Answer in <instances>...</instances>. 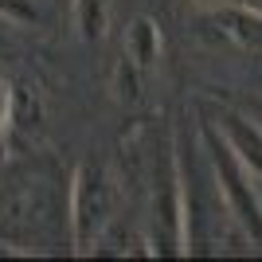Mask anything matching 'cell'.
<instances>
[{
  "mask_svg": "<svg viewBox=\"0 0 262 262\" xmlns=\"http://www.w3.org/2000/svg\"><path fill=\"white\" fill-rule=\"evenodd\" d=\"M121 55H125L141 75H153L157 63H161V28H157V20L137 16V20L129 24V32H125V51Z\"/></svg>",
  "mask_w": 262,
  "mask_h": 262,
  "instance_id": "obj_5",
  "label": "cell"
},
{
  "mask_svg": "<svg viewBox=\"0 0 262 262\" xmlns=\"http://www.w3.org/2000/svg\"><path fill=\"white\" fill-rule=\"evenodd\" d=\"M118 211V184L102 161H82L71 180V239L75 254H90L114 223Z\"/></svg>",
  "mask_w": 262,
  "mask_h": 262,
  "instance_id": "obj_1",
  "label": "cell"
},
{
  "mask_svg": "<svg viewBox=\"0 0 262 262\" xmlns=\"http://www.w3.org/2000/svg\"><path fill=\"white\" fill-rule=\"evenodd\" d=\"M204 137H208V149H211V172H215L219 196L227 204V215L243 227L251 247L262 251V196L254 188V172L231 153V145L219 137V129L211 121L204 125Z\"/></svg>",
  "mask_w": 262,
  "mask_h": 262,
  "instance_id": "obj_2",
  "label": "cell"
},
{
  "mask_svg": "<svg viewBox=\"0 0 262 262\" xmlns=\"http://www.w3.org/2000/svg\"><path fill=\"white\" fill-rule=\"evenodd\" d=\"M8 121H12V90H8V78L0 75V133Z\"/></svg>",
  "mask_w": 262,
  "mask_h": 262,
  "instance_id": "obj_9",
  "label": "cell"
},
{
  "mask_svg": "<svg viewBox=\"0 0 262 262\" xmlns=\"http://www.w3.org/2000/svg\"><path fill=\"white\" fill-rule=\"evenodd\" d=\"M196 8H219V4H227V0H192Z\"/></svg>",
  "mask_w": 262,
  "mask_h": 262,
  "instance_id": "obj_11",
  "label": "cell"
},
{
  "mask_svg": "<svg viewBox=\"0 0 262 262\" xmlns=\"http://www.w3.org/2000/svg\"><path fill=\"white\" fill-rule=\"evenodd\" d=\"M215 24H219V35H223V39H231V43L243 47V51L262 55V12L227 4L223 12H215Z\"/></svg>",
  "mask_w": 262,
  "mask_h": 262,
  "instance_id": "obj_6",
  "label": "cell"
},
{
  "mask_svg": "<svg viewBox=\"0 0 262 262\" xmlns=\"http://www.w3.org/2000/svg\"><path fill=\"white\" fill-rule=\"evenodd\" d=\"M110 4L114 0H75V28L86 43H98L102 35H106Z\"/></svg>",
  "mask_w": 262,
  "mask_h": 262,
  "instance_id": "obj_7",
  "label": "cell"
},
{
  "mask_svg": "<svg viewBox=\"0 0 262 262\" xmlns=\"http://www.w3.org/2000/svg\"><path fill=\"white\" fill-rule=\"evenodd\" d=\"M211 125L231 145V153L254 172V180H262V125L258 121H251L247 114H239V110H231V106H219Z\"/></svg>",
  "mask_w": 262,
  "mask_h": 262,
  "instance_id": "obj_4",
  "label": "cell"
},
{
  "mask_svg": "<svg viewBox=\"0 0 262 262\" xmlns=\"http://www.w3.org/2000/svg\"><path fill=\"white\" fill-rule=\"evenodd\" d=\"M235 8H251V12H262V0H227Z\"/></svg>",
  "mask_w": 262,
  "mask_h": 262,
  "instance_id": "obj_10",
  "label": "cell"
},
{
  "mask_svg": "<svg viewBox=\"0 0 262 262\" xmlns=\"http://www.w3.org/2000/svg\"><path fill=\"white\" fill-rule=\"evenodd\" d=\"M188 251V215H184V184L176 164L172 141H164L153 168V254H184Z\"/></svg>",
  "mask_w": 262,
  "mask_h": 262,
  "instance_id": "obj_3",
  "label": "cell"
},
{
  "mask_svg": "<svg viewBox=\"0 0 262 262\" xmlns=\"http://www.w3.org/2000/svg\"><path fill=\"white\" fill-rule=\"evenodd\" d=\"M0 12H4V16H12V20H35L32 0H0Z\"/></svg>",
  "mask_w": 262,
  "mask_h": 262,
  "instance_id": "obj_8",
  "label": "cell"
}]
</instances>
